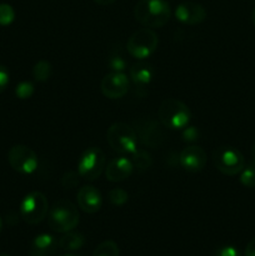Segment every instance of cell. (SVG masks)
<instances>
[{
  "mask_svg": "<svg viewBox=\"0 0 255 256\" xmlns=\"http://www.w3.org/2000/svg\"><path fill=\"white\" fill-rule=\"evenodd\" d=\"M2 218H0V232H2Z\"/></svg>",
  "mask_w": 255,
  "mask_h": 256,
  "instance_id": "37",
  "label": "cell"
},
{
  "mask_svg": "<svg viewBox=\"0 0 255 256\" xmlns=\"http://www.w3.org/2000/svg\"><path fill=\"white\" fill-rule=\"evenodd\" d=\"M79 172H68L62 175V184L65 189H72V188L76 186L79 184Z\"/></svg>",
  "mask_w": 255,
  "mask_h": 256,
  "instance_id": "27",
  "label": "cell"
},
{
  "mask_svg": "<svg viewBox=\"0 0 255 256\" xmlns=\"http://www.w3.org/2000/svg\"><path fill=\"white\" fill-rule=\"evenodd\" d=\"M119 246L112 240H105L95 248L92 256H119Z\"/></svg>",
  "mask_w": 255,
  "mask_h": 256,
  "instance_id": "21",
  "label": "cell"
},
{
  "mask_svg": "<svg viewBox=\"0 0 255 256\" xmlns=\"http://www.w3.org/2000/svg\"><path fill=\"white\" fill-rule=\"evenodd\" d=\"M199 130L198 128L192 126V125H188L186 128L182 129V140L186 142H194L199 139Z\"/></svg>",
  "mask_w": 255,
  "mask_h": 256,
  "instance_id": "28",
  "label": "cell"
},
{
  "mask_svg": "<svg viewBox=\"0 0 255 256\" xmlns=\"http://www.w3.org/2000/svg\"><path fill=\"white\" fill-rule=\"evenodd\" d=\"M212 162L215 168L228 176L240 174L245 166L244 155L232 146H220L215 149L212 152Z\"/></svg>",
  "mask_w": 255,
  "mask_h": 256,
  "instance_id": "8",
  "label": "cell"
},
{
  "mask_svg": "<svg viewBox=\"0 0 255 256\" xmlns=\"http://www.w3.org/2000/svg\"><path fill=\"white\" fill-rule=\"evenodd\" d=\"M78 206L86 214H95L102 205V192L92 185H84L76 194Z\"/></svg>",
  "mask_w": 255,
  "mask_h": 256,
  "instance_id": "14",
  "label": "cell"
},
{
  "mask_svg": "<svg viewBox=\"0 0 255 256\" xmlns=\"http://www.w3.org/2000/svg\"><path fill=\"white\" fill-rule=\"evenodd\" d=\"M129 78L136 86H145L152 82L154 78V69L146 62H138L129 69Z\"/></svg>",
  "mask_w": 255,
  "mask_h": 256,
  "instance_id": "17",
  "label": "cell"
},
{
  "mask_svg": "<svg viewBox=\"0 0 255 256\" xmlns=\"http://www.w3.org/2000/svg\"><path fill=\"white\" fill-rule=\"evenodd\" d=\"M85 244V238L82 232H64L62 238L59 239V249L62 252H72L76 250L82 249Z\"/></svg>",
  "mask_w": 255,
  "mask_h": 256,
  "instance_id": "18",
  "label": "cell"
},
{
  "mask_svg": "<svg viewBox=\"0 0 255 256\" xmlns=\"http://www.w3.org/2000/svg\"><path fill=\"white\" fill-rule=\"evenodd\" d=\"M134 172L132 159L126 156L114 158L105 166V176L112 182H120L130 178Z\"/></svg>",
  "mask_w": 255,
  "mask_h": 256,
  "instance_id": "15",
  "label": "cell"
},
{
  "mask_svg": "<svg viewBox=\"0 0 255 256\" xmlns=\"http://www.w3.org/2000/svg\"><path fill=\"white\" fill-rule=\"evenodd\" d=\"M106 142L112 150L120 154H134L138 150V135L126 122H114L106 132Z\"/></svg>",
  "mask_w": 255,
  "mask_h": 256,
  "instance_id": "4",
  "label": "cell"
},
{
  "mask_svg": "<svg viewBox=\"0 0 255 256\" xmlns=\"http://www.w3.org/2000/svg\"><path fill=\"white\" fill-rule=\"evenodd\" d=\"M8 162L10 166L22 175H30L36 172L39 160L32 148L26 145H14L8 152Z\"/></svg>",
  "mask_w": 255,
  "mask_h": 256,
  "instance_id": "9",
  "label": "cell"
},
{
  "mask_svg": "<svg viewBox=\"0 0 255 256\" xmlns=\"http://www.w3.org/2000/svg\"><path fill=\"white\" fill-rule=\"evenodd\" d=\"M15 20V12L12 5L9 4H0V25L2 26H8Z\"/></svg>",
  "mask_w": 255,
  "mask_h": 256,
  "instance_id": "25",
  "label": "cell"
},
{
  "mask_svg": "<svg viewBox=\"0 0 255 256\" xmlns=\"http://www.w3.org/2000/svg\"><path fill=\"white\" fill-rule=\"evenodd\" d=\"M108 65H109L112 72H124V70L126 69V62H125V59L122 55H112V56H110Z\"/></svg>",
  "mask_w": 255,
  "mask_h": 256,
  "instance_id": "26",
  "label": "cell"
},
{
  "mask_svg": "<svg viewBox=\"0 0 255 256\" xmlns=\"http://www.w3.org/2000/svg\"><path fill=\"white\" fill-rule=\"evenodd\" d=\"M158 115L162 126L170 130H182L189 125L192 118L189 106L174 98L162 100Z\"/></svg>",
  "mask_w": 255,
  "mask_h": 256,
  "instance_id": "3",
  "label": "cell"
},
{
  "mask_svg": "<svg viewBox=\"0 0 255 256\" xmlns=\"http://www.w3.org/2000/svg\"><path fill=\"white\" fill-rule=\"evenodd\" d=\"M130 89V80L124 72H112L102 78L100 90L108 99H120L125 96Z\"/></svg>",
  "mask_w": 255,
  "mask_h": 256,
  "instance_id": "10",
  "label": "cell"
},
{
  "mask_svg": "<svg viewBox=\"0 0 255 256\" xmlns=\"http://www.w3.org/2000/svg\"><path fill=\"white\" fill-rule=\"evenodd\" d=\"M252 24H254V26H255V8H254V10H252Z\"/></svg>",
  "mask_w": 255,
  "mask_h": 256,
  "instance_id": "35",
  "label": "cell"
},
{
  "mask_svg": "<svg viewBox=\"0 0 255 256\" xmlns=\"http://www.w3.org/2000/svg\"><path fill=\"white\" fill-rule=\"evenodd\" d=\"M0 256H12V255L8 254V252H2V254H0Z\"/></svg>",
  "mask_w": 255,
  "mask_h": 256,
  "instance_id": "36",
  "label": "cell"
},
{
  "mask_svg": "<svg viewBox=\"0 0 255 256\" xmlns=\"http://www.w3.org/2000/svg\"><path fill=\"white\" fill-rule=\"evenodd\" d=\"M134 16L142 26L155 29L169 22L172 9L165 0H140L135 5Z\"/></svg>",
  "mask_w": 255,
  "mask_h": 256,
  "instance_id": "1",
  "label": "cell"
},
{
  "mask_svg": "<svg viewBox=\"0 0 255 256\" xmlns=\"http://www.w3.org/2000/svg\"><path fill=\"white\" fill-rule=\"evenodd\" d=\"M52 72V64L46 60H40L32 68V76L36 82H45L50 79Z\"/></svg>",
  "mask_w": 255,
  "mask_h": 256,
  "instance_id": "20",
  "label": "cell"
},
{
  "mask_svg": "<svg viewBox=\"0 0 255 256\" xmlns=\"http://www.w3.org/2000/svg\"><path fill=\"white\" fill-rule=\"evenodd\" d=\"M175 18L182 24L198 25L206 18V10L202 4L194 2H182L175 9Z\"/></svg>",
  "mask_w": 255,
  "mask_h": 256,
  "instance_id": "13",
  "label": "cell"
},
{
  "mask_svg": "<svg viewBox=\"0 0 255 256\" xmlns=\"http://www.w3.org/2000/svg\"><path fill=\"white\" fill-rule=\"evenodd\" d=\"M108 196H109L110 202L112 205H115V206H122L129 200V194L124 189H122V188H114V189H112L109 192V194H108Z\"/></svg>",
  "mask_w": 255,
  "mask_h": 256,
  "instance_id": "23",
  "label": "cell"
},
{
  "mask_svg": "<svg viewBox=\"0 0 255 256\" xmlns=\"http://www.w3.org/2000/svg\"><path fill=\"white\" fill-rule=\"evenodd\" d=\"M208 156L205 150L198 145H189L179 154V162L189 172H200L206 166Z\"/></svg>",
  "mask_w": 255,
  "mask_h": 256,
  "instance_id": "12",
  "label": "cell"
},
{
  "mask_svg": "<svg viewBox=\"0 0 255 256\" xmlns=\"http://www.w3.org/2000/svg\"><path fill=\"white\" fill-rule=\"evenodd\" d=\"M35 88L32 85V82H22L16 85L15 88V95L19 98L20 100L30 99V98L34 95Z\"/></svg>",
  "mask_w": 255,
  "mask_h": 256,
  "instance_id": "24",
  "label": "cell"
},
{
  "mask_svg": "<svg viewBox=\"0 0 255 256\" xmlns=\"http://www.w3.org/2000/svg\"><path fill=\"white\" fill-rule=\"evenodd\" d=\"M49 202L42 192H32L25 195L20 204V215L30 225L40 224L49 212Z\"/></svg>",
  "mask_w": 255,
  "mask_h": 256,
  "instance_id": "6",
  "label": "cell"
},
{
  "mask_svg": "<svg viewBox=\"0 0 255 256\" xmlns=\"http://www.w3.org/2000/svg\"><path fill=\"white\" fill-rule=\"evenodd\" d=\"M59 249V240L50 234H40L30 244V256H55Z\"/></svg>",
  "mask_w": 255,
  "mask_h": 256,
  "instance_id": "16",
  "label": "cell"
},
{
  "mask_svg": "<svg viewBox=\"0 0 255 256\" xmlns=\"http://www.w3.org/2000/svg\"><path fill=\"white\" fill-rule=\"evenodd\" d=\"M59 256H82V255L74 254V252H66V254H62V255H59Z\"/></svg>",
  "mask_w": 255,
  "mask_h": 256,
  "instance_id": "34",
  "label": "cell"
},
{
  "mask_svg": "<svg viewBox=\"0 0 255 256\" xmlns=\"http://www.w3.org/2000/svg\"><path fill=\"white\" fill-rule=\"evenodd\" d=\"M252 160H254V164H255V144L252 145Z\"/></svg>",
  "mask_w": 255,
  "mask_h": 256,
  "instance_id": "33",
  "label": "cell"
},
{
  "mask_svg": "<svg viewBox=\"0 0 255 256\" xmlns=\"http://www.w3.org/2000/svg\"><path fill=\"white\" fill-rule=\"evenodd\" d=\"M106 166L105 154L99 148H88L79 158L78 162V172L80 178L89 182L99 179Z\"/></svg>",
  "mask_w": 255,
  "mask_h": 256,
  "instance_id": "5",
  "label": "cell"
},
{
  "mask_svg": "<svg viewBox=\"0 0 255 256\" xmlns=\"http://www.w3.org/2000/svg\"><path fill=\"white\" fill-rule=\"evenodd\" d=\"M79 219L78 208L68 199H60L55 202L48 212V222L50 229L60 234L74 230L79 224Z\"/></svg>",
  "mask_w": 255,
  "mask_h": 256,
  "instance_id": "2",
  "label": "cell"
},
{
  "mask_svg": "<svg viewBox=\"0 0 255 256\" xmlns=\"http://www.w3.org/2000/svg\"><path fill=\"white\" fill-rule=\"evenodd\" d=\"M94 2L99 5H110L116 2V0H94Z\"/></svg>",
  "mask_w": 255,
  "mask_h": 256,
  "instance_id": "32",
  "label": "cell"
},
{
  "mask_svg": "<svg viewBox=\"0 0 255 256\" xmlns=\"http://www.w3.org/2000/svg\"><path fill=\"white\" fill-rule=\"evenodd\" d=\"M10 82V72L6 66L0 65V94L8 88Z\"/></svg>",
  "mask_w": 255,
  "mask_h": 256,
  "instance_id": "30",
  "label": "cell"
},
{
  "mask_svg": "<svg viewBox=\"0 0 255 256\" xmlns=\"http://www.w3.org/2000/svg\"><path fill=\"white\" fill-rule=\"evenodd\" d=\"M244 256H255V238L249 242V244L245 248Z\"/></svg>",
  "mask_w": 255,
  "mask_h": 256,
  "instance_id": "31",
  "label": "cell"
},
{
  "mask_svg": "<svg viewBox=\"0 0 255 256\" xmlns=\"http://www.w3.org/2000/svg\"><path fill=\"white\" fill-rule=\"evenodd\" d=\"M239 180L245 188H249V189L255 188V164H249L244 166V169L240 172Z\"/></svg>",
  "mask_w": 255,
  "mask_h": 256,
  "instance_id": "22",
  "label": "cell"
},
{
  "mask_svg": "<svg viewBox=\"0 0 255 256\" xmlns=\"http://www.w3.org/2000/svg\"><path fill=\"white\" fill-rule=\"evenodd\" d=\"M134 129L136 132L138 140L144 146L158 148L164 140V132L155 120L140 119L135 122Z\"/></svg>",
  "mask_w": 255,
  "mask_h": 256,
  "instance_id": "11",
  "label": "cell"
},
{
  "mask_svg": "<svg viewBox=\"0 0 255 256\" xmlns=\"http://www.w3.org/2000/svg\"><path fill=\"white\" fill-rule=\"evenodd\" d=\"M214 256H242L239 250L232 245H224L215 250Z\"/></svg>",
  "mask_w": 255,
  "mask_h": 256,
  "instance_id": "29",
  "label": "cell"
},
{
  "mask_svg": "<svg viewBox=\"0 0 255 256\" xmlns=\"http://www.w3.org/2000/svg\"><path fill=\"white\" fill-rule=\"evenodd\" d=\"M132 162L134 165V169L144 172L152 165V158L146 150L138 149L134 154H132Z\"/></svg>",
  "mask_w": 255,
  "mask_h": 256,
  "instance_id": "19",
  "label": "cell"
},
{
  "mask_svg": "<svg viewBox=\"0 0 255 256\" xmlns=\"http://www.w3.org/2000/svg\"><path fill=\"white\" fill-rule=\"evenodd\" d=\"M159 39L154 30L149 28H142L136 30L126 42L128 52L138 60H144L149 58L156 50Z\"/></svg>",
  "mask_w": 255,
  "mask_h": 256,
  "instance_id": "7",
  "label": "cell"
}]
</instances>
